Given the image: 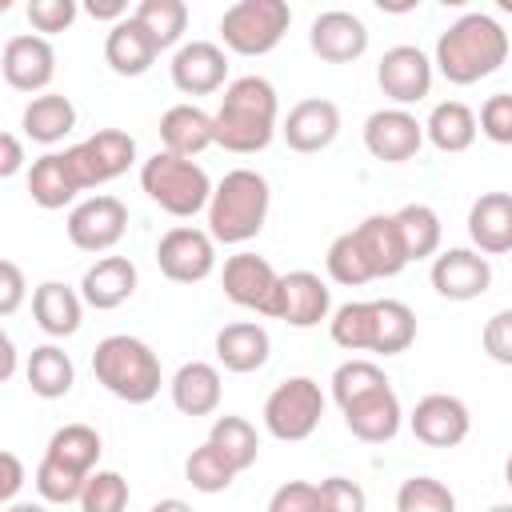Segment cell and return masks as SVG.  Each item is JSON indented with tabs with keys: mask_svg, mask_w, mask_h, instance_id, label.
Listing matches in <instances>:
<instances>
[{
	"mask_svg": "<svg viewBox=\"0 0 512 512\" xmlns=\"http://www.w3.org/2000/svg\"><path fill=\"white\" fill-rule=\"evenodd\" d=\"M480 344H484L488 360L512 368V308H500L496 316H488V324L480 332Z\"/></svg>",
	"mask_w": 512,
	"mask_h": 512,
	"instance_id": "681fc988",
	"label": "cell"
},
{
	"mask_svg": "<svg viewBox=\"0 0 512 512\" xmlns=\"http://www.w3.org/2000/svg\"><path fill=\"white\" fill-rule=\"evenodd\" d=\"M20 128L36 144H60L76 128V104L68 96H60V92L32 96L28 108H24V116H20Z\"/></svg>",
	"mask_w": 512,
	"mask_h": 512,
	"instance_id": "1f68e13d",
	"label": "cell"
},
{
	"mask_svg": "<svg viewBox=\"0 0 512 512\" xmlns=\"http://www.w3.org/2000/svg\"><path fill=\"white\" fill-rule=\"evenodd\" d=\"M308 48L324 60V64H352L368 52V28L356 12L344 8H328L312 20L308 28Z\"/></svg>",
	"mask_w": 512,
	"mask_h": 512,
	"instance_id": "d6986e66",
	"label": "cell"
},
{
	"mask_svg": "<svg viewBox=\"0 0 512 512\" xmlns=\"http://www.w3.org/2000/svg\"><path fill=\"white\" fill-rule=\"evenodd\" d=\"M24 484V464L16 452H0V500L4 504H16V492Z\"/></svg>",
	"mask_w": 512,
	"mask_h": 512,
	"instance_id": "f5cc1de1",
	"label": "cell"
},
{
	"mask_svg": "<svg viewBox=\"0 0 512 512\" xmlns=\"http://www.w3.org/2000/svg\"><path fill=\"white\" fill-rule=\"evenodd\" d=\"M4 512H48V504H32V500H16V504H8Z\"/></svg>",
	"mask_w": 512,
	"mask_h": 512,
	"instance_id": "680465c9",
	"label": "cell"
},
{
	"mask_svg": "<svg viewBox=\"0 0 512 512\" xmlns=\"http://www.w3.org/2000/svg\"><path fill=\"white\" fill-rule=\"evenodd\" d=\"M220 284H224V296L236 304V308H248L256 316H276V292H280V272L256 256V252H236L224 260V272H220Z\"/></svg>",
	"mask_w": 512,
	"mask_h": 512,
	"instance_id": "8fae6325",
	"label": "cell"
},
{
	"mask_svg": "<svg viewBox=\"0 0 512 512\" xmlns=\"http://www.w3.org/2000/svg\"><path fill=\"white\" fill-rule=\"evenodd\" d=\"M24 376H28V388L40 396V400H60L72 392L76 384V368H72V356L56 344H40L28 352V364H24Z\"/></svg>",
	"mask_w": 512,
	"mask_h": 512,
	"instance_id": "836d02e7",
	"label": "cell"
},
{
	"mask_svg": "<svg viewBox=\"0 0 512 512\" xmlns=\"http://www.w3.org/2000/svg\"><path fill=\"white\" fill-rule=\"evenodd\" d=\"M280 136L292 152H304V156L324 152L340 136V108L324 96H308V100L288 108V116L280 124Z\"/></svg>",
	"mask_w": 512,
	"mask_h": 512,
	"instance_id": "ffe728a7",
	"label": "cell"
},
{
	"mask_svg": "<svg viewBox=\"0 0 512 512\" xmlns=\"http://www.w3.org/2000/svg\"><path fill=\"white\" fill-rule=\"evenodd\" d=\"M392 216H396L400 240H404V248H408V260H428V256L440 252L444 228H440L436 208H428V204H404V208H396Z\"/></svg>",
	"mask_w": 512,
	"mask_h": 512,
	"instance_id": "d590c367",
	"label": "cell"
},
{
	"mask_svg": "<svg viewBox=\"0 0 512 512\" xmlns=\"http://www.w3.org/2000/svg\"><path fill=\"white\" fill-rule=\"evenodd\" d=\"M324 420V392L312 376H288L264 400V428L284 444L308 440Z\"/></svg>",
	"mask_w": 512,
	"mask_h": 512,
	"instance_id": "52a82bcc",
	"label": "cell"
},
{
	"mask_svg": "<svg viewBox=\"0 0 512 512\" xmlns=\"http://www.w3.org/2000/svg\"><path fill=\"white\" fill-rule=\"evenodd\" d=\"M416 340V312L404 300H372V352L376 356H400Z\"/></svg>",
	"mask_w": 512,
	"mask_h": 512,
	"instance_id": "d6a6232c",
	"label": "cell"
},
{
	"mask_svg": "<svg viewBox=\"0 0 512 512\" xmlns=\"http://www.w3.org/2000/svg\"><path fill=\"white\" fill-rule=\"evenodd\" d=\"M76 192H84V188L76 184V172H72L64 152H44L40 160H32V168H28V196H32V204H40L44 212H56V208L72 204Z\"/></svg>",
	"mask_w": 512,
	"mask_h": 512,
	"instance_id": "f546056e",
	"label": "cell"
},
{
	"mask_svg": "<svg viewBox=\"0 0 512 512\" xmlns=\"http://www.w3.org/2000/svg\"><path fill=\"white\" fill-rule=\"evenodd\" d=\"M36 492H40V500L44 504H80V492H84V484H88V476L84 472H76V468H68V464H60V460H52V456H44L40 464H36Z\"/></svg>",
	"mask_w": 512,
	"mask_h": 512,
	"instance_id": "7bdbcfd3",
	"label": "cell"
},
{
	"mask_svg": "<svg viewBox=\"0 0 512 512\" xmlns=\"http://www.w3.org/2000/svg\"><path fill=\"white\" fill-rule=\"evenodd\" d=\"M128 500H132L128 480L112 468H96L80 492V512H124Z\"/></svg>",
	"mask_w": 512,
	"mask_h": 512,
	"instance_id": "f6af8a7d",
	"label": "cell"
},
{
	"mask_svg": "<svg viewBox=\"0 0 512 512\" xmlns=\"http://www.w3.org/2000/svg\"><path fill=\"white\" fill-rule=\"evenodd\" d=\"M468 240L484 256L512 252V192H480L468 208Z\"/></svg>",
	"mask_w": 512,
	"mask_h": 512,
	"instance_id": "603a6c76",
	"label": "cell"
},
{
	"mask_svg": "<svg viewBox=\"0 0 512 512\" xmlns=\"http://www.w3.org/2000/svg\"><path fill=\"white\" fill-rule=\"evenodd\" d=\"M428 280L444 300L464 304V300H476L492 288V264L476 248H448V252H436Z\"/></svg>",
	"mask_w": 512,
	"mask_h": 512,
	"instance_id": "2e32d148",
	"label": "cell"
},
{
	"mask_svg": "<svg viewBox=\"0 0 512 512\" xmlns=\"http://www.w3.org/2000/svg\"><path fill=\"white\" fill-rule=\"evenodd\" d=\"M160 48L152 44V36L136 24V16L120 20L108 28L104 36V64L116 72V76H144L152 64H156Z\"/></svg>",
	"mask_w": 512,
	"mask_h": 512,
	"instance_id": "f1b7e54d",
	"label": "cell"
},
{
	"mask_svg": "<svg viewBox=\"0 0 512 512\" xmlns=\"http://www.w3.org/2000/svg\"><path fill=\"white\" fill-rule=\"evenodd\" d=\"M324 264H328V276H332L336 284H344V288H360V284L372 280V268H368V260H364V248H360L356 232H340V236L328 244Z\"/></svg>",
	"mask_w": 512,
	"mask_h": 512,
	"instance_id": "b9f144b4",
	"label": "cell"
},
{
	"mask_svg": "<svg viewBox=\"0 0 512 512\" xmlns=\"http://www.w3.org/2000/svg\"><path fill=\"white\" fill-rule=\"evenodd\" d=\"M72 248L80 252H108L124 240L128 232V208L120 196H108V192H96L88 200H80L72 212H68V224H64Z\"/></svg>",
	"mask_w": 512,
	"mask_h": 512,
	"instance_id": "30bf717a",
	"label": "cell"
},
{
	"mask_svg": "<svg viewBox=\"0 0 512 512\" xmlns=\"http://www.w3.org/2000/svg\"><path fill=\"white\" fill-rule=\"evenodd\" d=\"M168 388H172L176 412H184V416H212V412L220 408V396H224L220 368L208 364V360H188V364H180Z\"/></svg>",
	"mask_w": 512,
	"mask_h": 512,
	"instance_id": "83f0119b",
	"label": "cell"
},
{
	"mask_svg": "<svg viewBox=\"0 0 512 512\" xmlns=\"http://www.w3.org/2000/svg\"><path fill=\"white\" fill-rule=\"evenodd\" d=\"M76 0H32L28 4V24L40 32V36H56V32H68L72 20H76Z\"/></svg>",
	"mask_w": 512,
	"mask_h": 512,
	"instance_id": "c3c4849f",
	"label": "cell"
},
{
	"mask_svg": "<svg viewBox=\"0 0 512 512\" xmlns=\"http://www.w3.org/2000/svg\"><path fill=\"white\" fill-rule=\"evenodd\" d=\"M480 136H488L492 144H512V92H496L480 104Z\"/></svg>",
	"mask_w": 512,
	"mask_h": 512,
	"instance_id": "7dc6e473",
	"label": "cell"
},
{
	"mask_svg": "<svg viewBox=\"0 0 512 512\" xmlns=\"http://www.w3.org/2000/svg\"><path fill=\"white\" fill-rule=\"evenodd\" d=\"M208 444L236 468V472H248L260 456V436L252 428V420L244 416H216L212 428H208Z\"/></svg>",
	"mask_w": 512,
	"mask_h": 512,
	"instance_id": "e575fe53",
	"label": "cell"
},
{
	"mask_svg": "<svg viewBox=\"0 0 512 512\" xmlns=\"http://www.w3.org/2000/svg\"><path fill=\"white\" fill-rule=\"evenodd\" d=\"M24 272L16 260H0V316H12L24 300Z\"/></svg>",
	"mask_w": 512,
	"mask_h": 512,
	"instance_id": "816d5d0a",
	"label": "cell"
},
{
	"mask_svg": "<svg viewBox=\"0 0 512 512\" xmlns=\"http://www.w3.org/2000/svg\"><path fill=\"white\" fill-rule=\"evenodd\" d=\"M136 280H140V276H136V264H132L128 256H100L96 264L84 268V276H80V296H84L88 308L112 312V308H120L124 300H132Z\"/></svg>",
	"mask_w": 512,
	"mask_h": 512,
	"instance_id": "cb8c5ba5",
	"label": "cell"
},
{
	"mask_svg": "<svg viewBox=\"0 0 512 512\" xmlns=\"http://www.w3.org/2000/svg\"><path fill=\"white\" fill-rule=\"evenodd\" d=\"M316 492H320V512H364L368 508L364 488L348 476H328L316 484Z\"/></svg>",
	"mask_w": 512,
	"mask_h": 512,
	"instance_id": "bcb514c9",
	"label": "cell"
},
{
	"mask_svg": "<svg viewBox=\"0 0 512 512\" xmlns=\"http://www.w3.org/2000/svg\"><path fill=\"white\" fill-rule=\"evenodd\" d=\"M240 472L204 440L200 448H192V456L184 460V480L196 488V492H204V496H216V492H224L232 480H236Z\"/></svg>",
	"mask_w": 512,
	"mask_h": 512,
	"instance_id": "60d3db41",
	"label": "cell"
},
{
	"mask_svg": "<svg viewBox=\"0 0 512 512\" xmlns=\"http://www.w3.org/2000/svg\"><path fill=\"white\" fill-rule=\"evenodd\" d=\"M160 144H164V152L192 160L216 144V120L196 104H172L160 116Z\"/></svg>",
	"mask_w": 512,
	"mask_h": 512,
	"instance_id": "484cf974",
	"label": "cell"
},
{
	"mask_svg": "<svg viewBox=\"0 0 512 512\" xmlns=\"http://www.w3.org/2000/svg\"><path fill=\"white\" fill-rule=\"evenodd\" d=\"M268 180L256 168H232L224 172V180L212 192L208 204V232L216 244H248L260 236L264 220H268Z\"/></svg>",
	"mask_w": 512,
	"mask_h": 512,
	"instance_id": "3957f363",
	"label": "cell"
},
{
	"mask_svg": "<svg viewBox=\"0 0 512 512\" xmlns=\"http://www.w3.org/2000/svg\"><path fill=\"white\" fill-rule=\"evenodd\" d=\"M476 132H480L476 112L464 100H440L424 120V136L432 140L436 152H448V156L468 152L476 144Z\"/></svg>",
	"mask_w": 512,
	"mask_h": 512,
	"instance_id": "4dcf8cb0",
	"label": "cell"
},
{
	"mask_svg": "<svg viewBox=\"0 0 512 512\" xmlns=\"http://www.w3.org/2000/svg\"><path fill=\"white\" fill-rule=\"evenodd\" d=\"M332 400L340 404V408H348L352 400H360V396H368V392H376V388H384L388 384V376H384V368L376 364V360H364V356H352V360H344L336 372H332Z\"/></svg>",
	"mask_w": 512,
	"mask_h": 512,
	"instance_id": "ab89813d",
	"label": "cell"
},
{
	"mask_svg": "<svg viewBox=\"0 0 512 512\" xmlns=\"http://www.w3.org/2000/svg\"><path fill=\"white\" fill-rule=\"evenodd\" d=\"M0 72H4V84L16 88V92H40L52 84L56 76V52L48 44V36L40 32H20V36H8L4 40V52H0Z\"/></svg>",
	"mask_w": 512,
	"mask_h": 512,
	"instance_id": "5bb4252c",
	"label": "cell"
},
{
	"mask_svg": "<svg viewBox=\"0 0 512 512\" xmlns=\"http://www.w3.org/2000/svg\"><path fill=\"white\" fill-rule=\"evenodd\" d=\"M0 352H4L0 380H12V372H16V344H12V336H4V340H0Z\"/></svg>",
	"mask_w": 512,
	"mask_h": 512,
	"instance_id": "9f6ffc18",
	"label": "cell"
},
{
	"mask_svg": "<svg viewBox=\"0 0 512 512\" xmlns=\"http://www.w3.org/2000/svg\"><path fill=\"white\" fill-rule=\"evenodd\" d=\"M488 512H512V504H492Z\"/></svg>",
	"mask_w": 512,
	"mask_h": 512,
	"instance_id": "94428289",
	"label": "cell"
},
{
	"mask_svg": "<svg viewBox=\"0 0 512 512\" xmlns=\"http://www.w3.org/2000/svg\"><path fill=\"white\" fill-rule=\"evenodd\" d=\"M20 168H24L20 136H16V132H4V136H0V180H12Z\"/></svg>",
	"mask_w": 512,
	"mask_h": 512,
	"instance_id": "db71d44e",
	"label": "cell"
},
{
	"mask_svg": "<svg viewBox=\"0 0 512 512\" xmlns=\"http://www.w3.org/2000/svg\"><path fill=\"white\" fill-rule=\"evenodd\" d=\"M504 484H508V488H512V456H508V460H504Z\"/></svg>",
	"mask_w": 512,
	"mask_h": 512,
	"instance_id": "91938a15",
	"label": "cell"
},
{
	"mask_svg": "<svg viewBox=\"0 0 512 512\" xmlns=\"http://www.w3.org/2000/svg\"><path fill=\"white\" fill-rule=\"evenodd\" d=\"M168 76H172L176 92H184V96H212L228 80V56L212 40H188L172 52Z\"/></svg>",
	"mask_w": 512,
	"mask_h": 512,
	"instance_id": "e0dca14e",
	"label": "cell"
},
{
	"mask_svg": "<svg viewBox=\"0 0 512 512\" xmlns=\"http://www.w3.org/2000/svg\"><path fill=\"white\" fill-rule=\"evenodd\" d=\"M268 356H272V340H268V328L256 320H236L216 332V360H220V368H228L236 376L260 372L268 364Z\"/></svg>",
	"mask_w": 512,
	"mask_h": 512,
	"instance_id": "d4e9b609",
	"label": "cell"
},
{
	"mask_svg": "<svg viewBox=\"0 0 512 512\" xmlns=\"http://www.w3.org/2000/svg\"><path fill=\"white\" fill-rule=\"evenodd\" d=\"M64 156H68L80 188H100L136 164V140L120 128H96L88 140L64 148Z\"/></svg>",
	"mask_w": 512,
	"mask_h": 512,
	"instance_id": "ba28073f",
	"label": "cell"
},
{
	"mask_svg": "<svg viewBox=\"0 0 512 512\" xmlns=\"http://www.w3.org/2000/svg\"><path fill=\"white\" fill-rule=\"evenodd\" d=\"M328 312H332V292L316 272L296 268L280 276L272 320H284L288 328H316L320 320H328Z\"/></svg>",
	"mask_w": 512,
	"mask_h": 512,
	"instance_id": "ac0fdd59",
	"label": "cell"
},
{
	"mask_svg": "<svg viewBox=\"0 0 512 512\" xmlns=\"http://www.w3.org/2000/svg\"><path fill=\"white\" fill-rule=\"evenodd\" d=\"M156 264L172 284H200L216 268V240L208 228L176 224L156 244Z\"/></svg>",
	"mask_w": 512,
	"mask_h": 512,
	"instance_id": "9c48e42d",
	"label": "cell"
},
{
	"mask_svg": "<svg viewBox=\"0 0 512 512\" xmlns=\"http://www.w3.org/2000/svg\"><path fill=\"white\" fill-rule=\"evenodd\" d=\"M80 316H84V296L60 280H44L32 288V320L40 332L64 340L80 332Z\"/></svg>",
	"mask_w": 512,
	"mask_h": 512,
	"instance_id": "4316f807",
	"label": "cell"
},
{
	"mask_svg": "<svg viewBox=\"0 0 512 512\" xmlns=\"http://www.w3.org/2000/svg\"><path fill=\"white\" fill-rule=\"evenodd\" d=\"M92 376H96V384H104V392H112L124 404H148L164 384L160 356L140 336H128V332L104 336L96 344Z\"/></svg>",
	"mask_w": 512,
	"mask_h": 512,
	"instance_id": "277c9868",
	"label": "cell"
},
{
	"mask_svg": "<svg viewBox=\"0 0 512 512\" xmlns=\"http://www.w3.org/2000/svg\"><path fill=\"white\" fill-rule=\"evenodd\" d=\"M140 188H144V196L152 204H160L176 220H188L196 212H208L212 192H216V184L208 180V172L196 160L172 156L164 148L140 164Z\"/></svg>",
	"mask_w": 512,
	"mask_h": 512,
	"instance_id": "5b68a950",
	"label": "cell"
},
{
	"mask_svg": "<svg viewBox=\"0 0 512 512\" xmlns=\"http://www.w3.org/2000/svg\"><path fill=\"white\" fill-rule=\"evenodd\" d=\"M268 512H320V492L308 480H288L268 496Z\"/></svg>",
	"mask_w": 512,
	"mask_h": 512,
	"instance_id": "f907efd6",
	"label": "cell"
},
{
	"mask_svg": "<svg viewBox=\"0 0 512 512\" xmlns=\"http://www.w3.org/2000/svg\"><path fill=\"white\" fill-rule=\"evenodd\" d=\"M212 120H216V144L224 152H236V156L264 152L280 132L276 88L264 76H240L224 88V100L212 112Z\"/></svg>",
	"mask_w": 512,
	"mask_h": 512,
	"instance_id": "7a4b0ae2",
	"label": "cell"
},
{
	"mask_svg": "<svg viewBox=\"0 0 512 512\" xmlns=\"http://www.w3.org/2000/svg\"><path fill=\"white\" fill-rule=\"evenodd\" d=\"M408 428L428 448H456L472 432V416H468V404L460 396H452V392H428V396L416 400V408L408 416Z\"/></svg>",
	"mask_w": 512,
	"mask_h": 512,
	"instance_id": "4fadbf2b",
	"label": "cell"
},
{
	"mask_svg": "<svg viewBox=\"0 0 512 512\" xmlns=\"http://www.w3.org/2000/svg\"><path fill=\"white\" fill-rule=\"evenodd\" d=\"M396 512H456V496L436 476H408L396 492Z\"/></svg>",
	"mask_w": 512,
	"mask_h": 512,
	"instance_id": "ee69618b",
	"label": "cell"
},
{
	"mask_svg": "<svg viewBox=\"0 0 512 512\" xmlns=\"http://www.w3.org/2000/svg\"><path fill=\"white\" fill-rule=\"evenodd\" d=\"M148 512H192V504L180 500V496H164V500H156Z\"/></svg>",
	"mask_w": 512,
	"mask_h": 512,
	"instance_id": "6f0895ef",
	"label": "cell"
},
{
	"mask_svg": "<svg viewBox=\"0 0 512 512\" xmlns=\"http://www.w3.org/2000/svg\"><path fill=\"white\" fill-rule=\"evenodd\" d=\"M292 24V8L284 0H240L220 16V40L236 56H268Z\"/></svg>",
	"mask_w": 512,
	"mask_h": 512,
	"instance_id": "8992f818",
	"label": "cell"
},
{
	"mask_svg": "<svg viewBox=\"0 0 512 512\" xmlns=\"http://www.w3.org/2000/svg\"><path fill=\"white\" fill-rule=\"evenodd\" d=\"M328 336L344 352H372V300H348L332 312Z\"/></svg>",
	"mask_w": 512,
	"mask_h": 512,
	"instance_id": "f35d334b",
	"label": "cell"
},
{
	"mask_svg": "<svg viewBox=\"0 0 512 512\" xmlns=\"http://www.w3.org/2000/svg\"><path fill=\"white\" fill-rule=\"evenodd\" d=\"M420 144H424V124L408 108H380L364 120V148L372 160L404 164L420 152Z\"/></svg>",
	"mask_w": 512,
	"mask_h": 512,
	"instance_id": "9a60e30c",
	"label": "cell"
},
{
	"mask_svg": "<svg viewBox=\"0 0 512 512\" xmlns=\"http://www.w3.org/2000/svg\"><path fill=\"white\" fill-rule=\"evenodd\" d=\"M100 452H104L100 448V436L88 424H64V428H56L52 440H48V448H44V456H52V460H60V464H68V468H76L84 476L96 472Z\"/></svg>",
	"mask_w": 512,
	"mask_h": 512,
	"instance_id": "74e56055",
	"label": "cell"
},
{
	"mask_svg": "<svg viewBox=\"0 0 512 512\" xmlns=\"http://www.w3.org/2000/svg\"><path fill=\"white\" fill-rule=\"evenodd\" d=\"M508 48H512V40H508V32L500 28L496 16L464 12L460 20H452L440 32L432 64L448 84L468 88V84H480L484 76H492L508 60Z\"/></svg>",
	"mask_w": 512,
	"mask_h": 512,
	"instance_id": "6da1fadb",
	"label": "cell"
},
{
	"mask_svg": "<svg viewBox=\"0 0 512 512\" xmlns=\"http://www.w3.org/2000/svg\"><path fill=\"white\" fill-rule=\"evenodd\" d=\"M340 412H344L348 432H352L356 440H364V444H388V440L400 432V424H404L400 396L392 392V384H384V388H376V392L352 400V404L340 408Z\"/></svg>",
	"mask_w": 512,
	"mask_h": 512,
	"instance_id": "44dd1931",
	"label": "cell"
},
{
	"mask_svg": "<svg viewBox=\"0 0 512 512\" xmlns=\"http://www.w3.org/2000/svg\"><path fill=\"white\" fill-rule=\"evenodd\" d=\"M132 16L152 36V44L160 52L164 48H176L184 40V28H188V4L184 0H140Z\"/></svg>",
	"mask_w": 512,
	"mask_h": 512,
	"instance_id": "8d00e7d4",
	"label": "cell"
},
{
	"mask_svg": "<svg viewBox=\"0 0 512 512\" xmlns=\"http://www.w3.org/2000/svg\"><path fill=\"white\" fill-rule=\"evenodd\" d=\"M84 12H88L92 20H112V24H120V20H128V16H132L124 0H88V4H84Z\"/></svg>",
	"mask_w": 512,
	"mask_h": 512,
	"instance_id": "11a10c76",
	"label": "cell"
},
{
	"mask_svg": "<svg viewBox=\"0 0 512 512\" xmlns=\"http://www.w3.org/2000/svg\"><path fill=\"white\" fill-rule=\"evenodd\" d=\"M432 76H436V64L416 48V44H396L380 56L376 64V84L380 92L396 104V108H408V104H420L428 92H432Z\"/></svg>",
	"mask_w": 512,
	"mask_h": 512,
	"instance_id": "7c38bea8",
	"label": "cell"
},
{
	"mask_svg": "<svg viewBox=\"0 0 512 512\" xmlns=\"http://www.w3.org/2000/svg\"><path fill=\"white\" fill-rule=\"evenodd\" d=\"M352 232H356V240H360V248H364V260H368V268H372V280H392V276H400V272L412 264V260H408V248H404V240H400L396 216H384V212L364 216Z\"/></svg>",
	"mask_w": 512,
	"mask_h": 512,
	"instance_id": "7402d4cb",
	"label": "cell"
}]
</instances>
